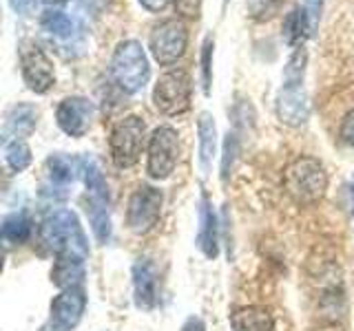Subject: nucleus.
<instances>
[{"label":"nucleus","mask_w":354,"mask_h":331,"mask_svg":"<svg viewBox=\"0 0 354 331\" xmlns=\"http://www.w3.org/2000/svg\"><path fill=\"white\" fill-rule=\"evenodd\" d=\"M40 237L51 252L58 257H69L84 261L88 254L86 237L82 232V225L71 210H55L42 221Z\"/></svg>","instance_id":"f257e3e1"},{"label":"nucleus","mask_w":354,"mask_h":331,"mask_svg":"<svg viewBox=\"0 0 354 331\" xmlns=\"http://www.w3.org/2000/svg\"><path fill=\"white\" fill-rule=\"evenodd\" d=\"M151 66L138 40H122L111 58V77L120 91L129 95L142 91L149 82Z\"/></svg>","instance_id":"f03ea898"},{"label":"nucleus","mask_w":354,"mask_h":331,"mask_svg":"<svg viewBox=\"0 0 354 331\" xmlns=\"http://www.w3.org/2000/svg\"><path fill=\"white\" fill-rule=\"evenodd\" d=\"M283 185L297 203H317L328 190V174L315 157H299L286 168Z\"/></svg>","instance_id":"7ed1b4c3"},{"label":"nucleus","mask_w":354,"mask_h":331,"mask_svg":"<svg viewBox=\"0 0 354 331\" xmlns=\"http://www.w3.org/2000/svg\"><path fill=\"white\" fill-rule=\"evenodd\" d=\"M144 132H147V126L138 115L122 117L113 126L109 137V148L115 168L127 170L138 163L144 148Z\"/></svg>","instance_id":"20e7f679"},{"label":"nucleus","mask_w":354,"mask_h":331,"mask_svg":"<svg viewBox=\"0 0 354 331\" xmlns=\"http://www.w3.org/2000/svg\"><path fill=\"white\" fill-rule=\"evenodd\" d=\"M191 75L184 69L166 71L153 88L155 108L164 115H182L191 108Z\"/></svg>","instance_id":"39448f33"},{"label":"nucleus","mask_w":354,"mask_h":331,"mask_svg":"<svg viewBox=\"0 0 354 331\" xmlns=\"http://www.w3.org/2000/svg\"><path fill=\"white\" fill-rule=\"evenodd\" d=\"M180 159V139L171 126H160L149 139V161L147 170L153 179H169Z\"/></svg>","instance_id":"423d86ee"},{"label":"nucleus","mask_w":354,"mask_h":331,"mask_svg":"<svg viewBox=\"0 0 354 331\" xmlns=\"http://www.w3.org/2000/svg\"><path fill=\"white\" fill-rule=\"evenodd\" d=\"M186 44H188V29L184 22L177 18H169L160 22V25L151 31V38H149L153 58L164 66L175 64L180 60L186 51Z\"/></svg>","instance_id":"0eeeda50"},{"label":"nucleus","mask_w":354,"mask_h":331,"mask_svg":"<svg viewBox=\"0 0 354 331\" xmlns=\"http://www.w3.org/2000/svg\"><path fill=\"white\" fill-rule=\"evenodd\" d=\"M162 190L153 185H140L129 199L127 210V223L136 234H147L149 230L155 228L162 212Z\"/></svg>","instance_id":"6e6552de"},{"label":"nucleus","mask_w":354,"mask_h":331,"mask_svg":"<svg viewBox=\"0 0 354 331\" xmlns=\"http://www.w3.org/2000/svg\"><path fill=\"white\" fill-rule=\"evenodd\" d=\"M20 64H22V77H25L29 91L42 95L53 86L55 80L53 66L36 42H25L20 47Z\"/></svg>","instance_id":"1a4fd4ad"},{"label":"nucleus","mask_w":354,"mask_h":331,"mask_svg":"<svg viewBox=\"0 0 354 331\" xmlns=\"http://www.w3.org/2000/svg\"><path fill=\"white\" fill-rule=\"evenodd\" d=\"M93 115L95 106L86 97H66L58 104V110H55L58 126L71 137H82L88 126H91Z\"/></svg>","instance_id":"9d476101"},{"label":"nucleus","mask_w":354,"mask_h":331,"mask_svg":"<svg viewBox=\"0 0 354 331\" xmlns=\"http://www.w3.org/2000/svg\"><path fill=\"white\" fill-rule=\"evenodd\" d=\"M274 108H277V117H279L281 124L292 126V128L306 124V119L310 115V104H308V95L304 91V86L286 82L279 95H277Z\"/></svg>","instance_id":"9b49d317"},{"label":"nucleus","mask_w":354,"mask_h":331,"mask_svg":"<svg viewBox=\"0 0 354 331\" xmlns=\"http://www.w3.org/2000/svg\"><path fill=\"white\" fill-rule=\"evenodd\" d=\"M133 292L140 309H153L160 296V276L151 259H140L133 265Z\"/></svg>","instance_id":"f8f14e48"},{"label":"nucleus","mask_w":354,"mask_h":331,"mask_svg":"<svg viewBox=\"0 0 354 331\" xmlns=\"http://www.w3.org/2000/svg\"><path fill=\"white\" fill-rule=\"evenodd\" d=\"M86 307V296L80 287H69L62 290L60 296L53 298L51 303V318L58 323L62 329H73L84 314Z\"/></svg>","instance_id":"ddd939ff"},{"label":"nucleus","mask_w":354,"mask_h":331,"mask_svg":"<svg viewBox=\"0 0 354 331\" xmlns=\"http://www.w3.org/2000/svg\"><path fill=\"white\" fill-rule=\"evenodd\" d=\"M235 331H274L272 316L263 307H243L230 316Z\"/></svg>","instance_id":"4468645a"},{"label":"nucleus","mask_w":354,"mask_h":331,"mask_svg":"<svg viewBox=\"0 0 354 331\" xmlns=\"http://www.w3.org/2000/svg\"><path fill=\"white\" fill-rule=\"evenodd\" d=\"M38 121V110L33 108L31 104H18L9 110L7 121H5V137L9 141V137L20 139L29 135V132L36 128Z\"/></svg>","instance_id":"2eb2a0df"},{"label":"nucleus","mask_w":354,"mask_h":331,"mask_svg":"<svg viewBox=\"0 0 354 331\" xmlns=\"http://www.w3.org/2000/svg\"><path fill=\"white\" fill-rule=\"evenodd\" d=\"M197 135H199V163L206 172L210 168L217 150V126L210 113H202L197 119Z\"/></svg>","instance_id":"dca6fc26"},{"label":"nucleus","mask_w":354,"mask_h":331,"mask_svg":"<svg viewBox=\"0 0 354 331\" xmlns=\"http://www.w3.org/2000/svg\"><path fill=\"white\" fill-rule=\"evenodd\" d=\"M202 225H199V237H197V245L208 259H215L219 252V237H217V217L213 212V208L208 205L206 199H202Z\"/></svg>","instance_id":"f3484780"},{"label":"nucleus","mask_w":354,"mask_h":331,"mask_svg":"<svg viewBox=\"0 0 354 331\" xmlns=\"http://www.w3.org/2000/svg\"><path fill=\"white\" fill-rule=\"evenodd\" d=\"M313 29L315 25L304 7H295L283 20V38L288 44H292V47H299V44L310 36Z\"/></svg>","instance_id":"a211bd4d"},{"label":"nucleus","mask_w":354,"mask_h":331,"mask_svg":"<svg viewBox=\"0 0 354 331\" xmlns=\"http://www.w3.org/2000/svg\"><path fill=\"white\" fill-rule=\"evenodd\" d=\"M53 283L60 287V290H69V287H77L84 279V268L82 261L69 259V257H58L55 261V268L51 272Z\"/></svg>","instance_id":"6ab92c4d"},{"label":"nucleus","mask_w":354,"mask_h":331,"mask_svg":"<svg viewBox=\"0 0 354 331\" xmlns=\"http://www.w3.org/2000/svg\"><path fill=\"white\" fill-rule=\"evenodd\" d=\"M80 174H82V179L88 188V197L106 201L109 199L106 181H104V174H102V170H100V166L93 157H88V154L80 157Z\"/></svg>","instance_id":"aec40b11"},{"label":"nucleus","mask_w":354,"mask_h":331,"mask_svg":"<svg viewBox=\"0 0 354 331\" xmlns=\"http://www.w3.org/2000/svg\"><path fill=\"white\" fill-rule=\"evenodd\" d=\"M40 25L44 31L51 33L53 38H60V40H73L75 33H77L75 22L66 14H62V11H53V9L44 11Z\"/></svg>","instance_id":"412c9836"},{"label":"nucleus","mask_w":354,"mask_h":331,"mask_svg":"<svg viewBox=\"0 0 354 331\" xmlns=\"http://www.w3.org/2000/svg\"><path fill=\"white\" fill-rule=\"evenodd\" d=\"M88 221H91V230L100 243H106L111 239V219H109V210H106V201L102 199H93L88 197Z\"/></svg>","instance_id":"4be33fe9"},{"label":"nucleus","mask_w":354,"mask_h":331,"mask_svg":"<svg viewBox=\"0 0 354 331\" xmlns=\"http://www.w3.org/2000/svg\"><path fill=\"white\" fill-rule=\"evenodd\" d=\"M49 179L55 183H69L75 179V172H80V159H71L66 154L58 152L47 159Z\"/></svg>","instance_id":"5701e85b"},{"label":"nucleus","mask_w":354,"mask_h":331,"mask_svg":"<svg viewBox=\"0 0 354 331\" xmlns=\"http://www.w3.org/2000/svg\"><path fill=\"white\" fill-rule=\"evenodd\" d=\"M31 234V221L27 214H9L3 221V239L7 243H25Z\"/></svg>","instance_id":"b1692460"},{"label":"nucleus","mask_w":354,"mask_h":331,"mask_svg":"<svg viewBox=\"0 0 354 331\" xmlns=\"http://www.w3.org/2000/svg\"><path fill=\"white\" fill-rule=\"evenodd\" d=\"M5 161L14 172H22L31 163V150L22 139H9L5 143Z\"/></svg>","instance_id":"393cba45"},{"label":"nucleus","mask_w":354,"mask_h":331,"mask_svg":"<svg viewBox=\"0 0 354 331\" xmlns=\"http://www.w3.org/2000/svg\"><path fill=\"white\" fill-rule=\"evenodd\" d=\"M281 3L283 0H246V7L254 20H268L279 11Z\"/></svg>","instance_id":"a878e982"},{"label":"nucleus","mask_w":354,"mask_h":331,"mask_svg":"<svg viewBox=\"0 0 354 331\" xmlns=\"http://www.w3.org/2000/svg\"><path fill=\"white\" fill-rule=\"evenodd\" d=\"M304 69H306V51L299 47L295 51V55L290 60H288V66H286V82H292V84H301L304 82Z\"/></svg>","instance_id":"bb28decb"},{"label":"nucleus","mask_w":354,"mask_h":331,"mask_svg":"<svg viewBox=\"0 0 354 331\" xmlns=\"http://www.w3.org/2000/svg\"><path fill=\"white\" fill-rule=\"evenodd\" d=\"M237 152H239V141L235 132H228L226 141H224V159H221V179H228L232 163L237 159Z\"/></svg>","instance_id":"cd10ccee"},{"label":"nucleus","mask_w":354,"mask_h":331,"mask_svg":"<svg viewBox=\"0 0 354 331\" xmlns=\"http://www.w3.org/2000/svg\"><path fill=\"white\" fill-rule=\"evenodd\" d=\"M210 60H213V38L204 40L202 47V73H204V91H210V80H213V73H210Z\"/></svg>","instance_id":"c85d7f7f"},{"label":"nucleus","mask_w":354,"mask_h":331,"mask_svg":"<svg viewBox=\"0 0 354 331\" xmlns=\"http://www.w3.org/2000/svg\"><path fill=\"white\" fill-rule=\"evenodd\" d=\"M175 9L184 18H197L199 9H202V0H175Z\"/></svg>","instance_id":"c756f323"},{"label":"nucleus","mask_w":354,"mask_h":331,"mask_svg":"<svg viewBox=\"0 0 354 331\" xmlns=\"http://www.w3.org/2000/svg\"><path fill=\"white\" fill-rule=\"evenodd\" d=\"M339 135H341L343 141L348 143V146H354V110H350V113L343 117Z\"/></svg>","instance_id":"7c9ffc66"},{"label":"nucleus","mask_w":354,"mask_h":331,"mask_svg":"<svg viewBox=\"0 0 354 331\" xmlns=\"http://www.w3.org/2000/svg\"><path fill=\"white\" fill-rule=\"evenodd\" d=\"M9 5H11V9L16 11V14L29 16V14H33V11H36L38 0H9Z\"/></svg>","instance_id":"2f4dec72"},{"label":"nucleus","mask_w":354,"mask_h":331,"mask_svg":"<svg viewBox=\"0 0 354 331\" xmlns=\"http://www.w3.org/2000/svg\"><path fill=\"white\" fill-rule=\"evenodd\" d=\"M321 7H324V0H304V9L308 11L313 25H317V20L321 16Z\"/></svg>","instance_id":"473e14b6"},{"label":"nucleus","mask_w":354,"mask_h":331,"mask_svg":"<svg viewBox=\"0 0 354 331\" xmlns=\"http://www.w3.org/2000/svg\"><path fill=\"white\" fill-rule=\"evenodd\" d=\"M140 5L149 11H162L171 5V0H140Z\"/></svg>","instance_id":"72a5a7b5"},{"label":"nucleus","mask_w":354,"mask_h":331,"mask_svg":"<svg viewBox=\"0 0 354 331\" xmlns=\"http://www.w3.org/2000/svg\"><path fill=\"white\" fill-rule=\"evenodd\" d=\"M182 331H204V323L199 318H188V323L184 325Z\"/></svg>","instance_id":"f704fd0d"},{"label":"nucleus","mask_w":354,"mask_h":331,"mask_svg":"<svg viewBox=\"0 0 354 331\" xmlns=\"http://www.w3.org/2000/svg\"><path fill=\"white\" fill-rule=\"evenodd\" d=\"M44 3H49V5H62V3H66V0H44Z\"/></svg>","instance_id":"c9c22d12"},{"label":"nucleus","mask_w":354,"mask_h":331,"mask_svg":"<svg viewBox=\"0 0 354 331\" xmlns=\"http://www.w3.org/2000/svg\"><path fill=\"white\" fill-rule=\"evenodd\" d=\"M80 3H84V5H91V3H93V0H80Z\"/></svg>","instance_id":"e433bc0d"}]
</instances>
